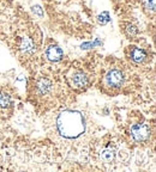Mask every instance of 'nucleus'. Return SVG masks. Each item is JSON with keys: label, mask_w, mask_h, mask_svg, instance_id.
I'll use <instances>...</instances> for the list:
<instances>
[{"label": "nucleus", "mask_w": 156, "mask_h": 172, "mask_svg": "<svg viewBox=\"0 0 156 172\" xmlns=\"http://www.w3.org/2000/svg\"><path fill=\"white\" fill-rule=\"evenodd\" d=\"M56 129L66 139H76L85 131V119L77 110H65L56 118Z\"/></svg>", "instance_id": "nucleus-1"}, {"label": "nucleus", "mask_w": 156, "mask_h": 172, "mask_svg": "<svg viewBox=\"0 0 156 172\" xmlns=\"http://www.w3.org/2000/svg\"><path fill=\"white\" fill-rule=\"evenodd\" d=\"M131 135L136 141H145L150 135V129L146 124H134L131 128Z\"/></svg>", "instance_id": "nucleus-2"}, {"label": "nucleus", "mask_w": 156, "mask_h": 172, "mask_svg": "<svg viewBox=\"0 0 156 172\" xmlns=\"http://www.w3.org/2000/svg\"><path fill=\"white\" fill-rule=\"evenodd\" d=\"M106 84L111 87H120L124 84V74L118 69H112L106 75Z\"/></svg>", "instance_id": "nucleus-3"}, {"label": "nucleus", "mask_w": 156, "mask_h": 172, "mask_svg": "<svg viewBox=\"0 0 156 172\" xmlns=\"http://www.w3.org/2000/svg\"><path fill=\"white\" fill-rule=\"evenodd\" d=\"M63 50L58 45H49L47 49H46V57L48 61L51 62H58L63 59Z\"/></svg>", "instance_id": "nucleus-4"}, {"label": "nucleus", "mask_w": 156, "mask_h": 172, "mask_svg": "<svg viewBox=\"0 0 156 172\" xmlns=\"http://www.w3.org/2000/svg\"><path fill=\"white\" fill-rule=\"evenodd\" d=\"M72 85L76 88H83L88 85V76L82 73V72H77L72 76Z\"/></svg>", "instance_id": "nucleus-5"}, {"label": "nucleus", "mask_w": 156, "mask_h": 172, "mask_svg": "<svg viewBox=\"0 0 156 172\" xmlns=\"http://www.w3.org/2000/svg\"><path fill=\"white\" fill-rule=\"evenodd\" d=\"M19 48L24 54H33L35 52V44L30 37H22Z\"/></svg>", "instance_id": "nucleus-6"}, {"label": "nucleus", "mask_w": 156, "mask_h": 172, "mask_svg": "<svg viewBox=\"0 0 156 172\" xmlns=\"http://www.w3.org/2000/svg\"><path fill=\"white\" fill-rule=\"evenodd\" d=\"M145 57H146V54H145V52L143 49L137 48V47H133V49L131 50V59L133 60L134 62L141 64V62L144 61Z\"/></svg>", "instance_id": "nucleus-7"}, {"label": "nucleus", "mask_w": 156, "mask_h": 172, "mask_svg": "<svg viewBox=\"0 0 156 172\" xmlns=\"http://www.w3.org/2000/svg\"><path fill=\"white\" fill-rule=\"evenodd\" d=\"M51 87H52V84L48 79H40L39 83H37V91L40 95H47L49 91H51Z\"/></svg>", "instance_id": "nucleus-8"}, {"label": "nucleus", "mask_w": 156, "mask_h": 172, "mask_svg": "<svg viewBox=\"0 0 156 172\" xmlns=\"http://www.w3.org/2000/svg\"><path fill=\"white\" fill-rule=\"evenodd\" d=\"M114 157H115L114 152L112 150H109V148L103 150L100 154V159L103 161V162H106V164H111L112 161L114 160Z\"/></svg>", "instance_id": "nucleus-9"}, {"label": "nucleus", "mask_w": 156, "mask_h": 172, "mask_svg": "<svg viewBox=\"0 0 156 172\" xmlns=\"http://www.w3.org/2000/svg\"><path fill=\"white\" fill-rule=\"evenodd\" d=\"M11 105V97L7 93H0V108H7Z\"/></svg>", "instance_id": "nucleus-10"}, {"label": "nucleus", "mask_w": 156, "mask_h": 172, "mask_svg": "<svg viewBox=\"0 0 156 172\" xmlns=\"http://www.w3.org/2000/svg\"><path fill=\"white\" fill-rule=\"evenodd\" d=\"M125 33L129 36V37H134L137 33H138V29L132 25V24H129V25H126V28H125Z\"/></svg>", "instance_id": "nucleus-11"}, {"label": "nucleus", "mask_w": 156, "mask_h": 172, "mask_svg": "<svg viewBox=\"0 0 156 172\" xmlns=\"http://www.w3.org/2000/svg\"><path fill=\"white\" fill-rule=\"evenodd\" d=\"M146 7L149 10H155V0H146Z\"/></svg>", "instance_id": "nucleus-12"}]
</instances>
